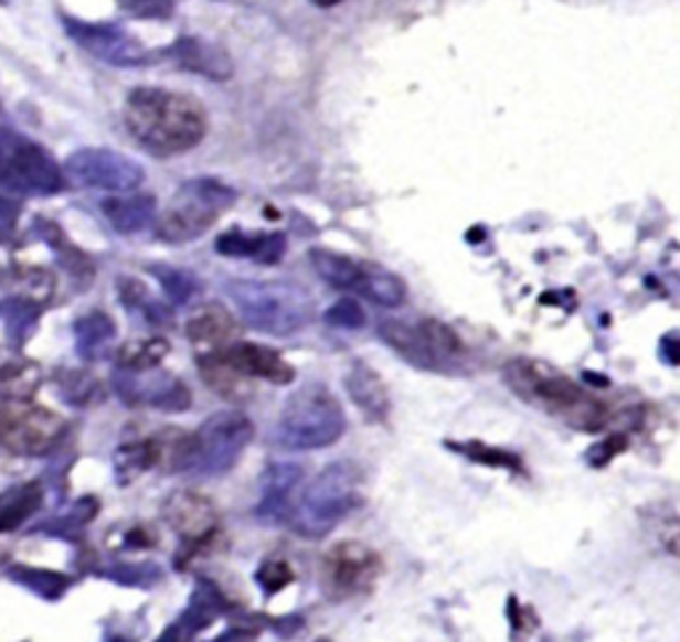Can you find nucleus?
Returning a JSON list of instances; mask_svg holds the SVG:
<instances>
[{
    "label": "nucleus",
    "mask_w": 680,
    "mask_h": 642,
    "mask_svg": "<svg viewBox=\"0 0 680 642\" xmlns=\"http://www.w3.org/2000/svg\"><path fill=\"white\" fill-rule=\"evenodd\" d=\"M170 54H173L176 64H179L181 69L208 77V81L224 83L234 75V62L232 56L226 54V49H221L219 43L205 41V38L200 35L179 38L173 49H170Z\"/></svg>",
    "instance_id": "obj_15"
},
{
    "label": "nucleus",
    "mask_w": 680,
    "mask_h": 642,
    "mask_svg": "<svg viewBox=\"0 0 680 642\" xmlns=\"http://www.w3.org/2000/svg\"><path fill=\"white\" fill-rule=\"evenodd\" d=\"M314 6H319V9H330V6H338L343 3V0H311Z\"/></svg>",
    "instance_id": "obj_42"
},
{
    "label": "nucleus",
    "mask_w": 680,
    "mask_h": 642,
    "mask_svg": "<svg viewBox=\"0 0 680 642\" xmlns=\"http://www.w3.org/2000/svg\"><path fill=\"white\" fill-rule=\"evenodd\" d=\"M381 574V558L362 542H340L325 555L322 581L332 600H349L368 592Z\"/></svg>",
    "instance_id": "obj_10"
},
{
    "label": "nucleus",
    "mask_w": 680,
    "mask_h": 642,
    "mask_svg": "<svg viewBox=\"0 0 680 642\" xmlns=\"http://www.w3.org/2000/svg\"><path fill=\"white\" fill-rule=\"evenodd\" d=\"M359 483L362 473L354 462L340 460L327 464L309 486L304 489L290 515V526L304 539H322L336 531L359 502Z\"/></svg>",
    "instance_id": "obj_4"
},
{
    "label": "nucleus",
    "mask_w": 680,
    "mask_h": 642,
    "mask_svg": "<svg viewBox=\"0 0 680 642\" xmlns=\"http://www.w3.org/2000/svg\"><path fill=\"white\" fill-rule=\"evenodd\" d=\"M346 393L351 396V402L357 404V409L362 411L370 422H383L391 415V396L385 388L383 377L378 375L372 366L364 362H354L351 370L343 377Z\"/></svg>",
    "instance_id": "obj_18"
},
{
    "label": "nucleus",
    "mask_w": 680,
    "mask_h": 642,
    "mask_svg": "<svg viewBox=\"0 0 680 642\" xmlns=\"http://www.w3.org/2000/svg\"><path fill=\"white\" fill-rule=\"evenodd\" d=\"M59 388H62V396L70 404L83 406L91 404V398L99 393V383L85 372H64V375H59Z\"/></svg>",
    "instance_id": "obj_34"
},
{
    "label": "nucleus",
    "mask_w": 680,
    "mask_h": 642,
    "mask_svg": "<svg viewBox=\"0 0 680 642\" xmlns=\"http://www.w3.org/2000/svg\"><path fill=\"white\" fill-rule=\"evenodd\" d=\"M104 218L117 234H139L157 218V200L152 194H117L102 202Z\"/></svg>",
    "instance_id": "obj_19"
},
{
    "label": "nucleus",
    "mask_w": 680,
    "mask_h": 642,
    "mask_svg": "<svg viewBox=\"0 0 680 642\" xmlns=\"http://www.w3.org/2000/svg\"><path fill=\"white\" fill-rule=\"evenodd\" d=\"M357 292L383 308H396L407 300V285L389 268L375 264H362V279H359Z\"/></svg>",
    "instance_id": "obj_24"
},
{
    "label": "nucleus",
    "mask_w": 680,
    "mask_h": 642,
    "mask_svg": "<svg viewBox=\"0 0 680 642\" xmlns=\"http://www.w3.org/2000/svg\"><path fill=\"white\" fill-rule=\"evenodd\" d=\"M62 434V419L41 406L17 404L0 411V443L14 454H43Z\"/></svg>",
    "instance_id": "obj_12"
},
{
    "label": "nucleus",
    "mask_w": 680,
    "mask_h": 642,
    "mask_svg": "<svg viewBox=\"0 0 680 642\" xmlns=\"http://www.w3.org/2000/svg\"><path fill=\"white\" fill-rule=\"evenodd\" d=\"M215 250L229 258H253L258 264L272 266L285 255V237L283 234H245L234 228V232L221 234Z\"/></svg>",
    "instance_id": "obj_20"
},
{
    "label": "nucleus",
    "mask_w": 680,
    "mask_h": 642,
    "mask_svg": "<svg viewBox=\"0 0 680 642\" xmlns=\"http://www.w3.org/2000/svg\"><path fill=\"white\" fill-rule=\"evenodd\" d=\"M0 186L19 194L49 196L64 189L62 165L38 141L22 133H0Z\"/></svg>",
    "instance_id": "obj_8"
},
{
    "label": "nucleus",
    "mask_w": 680,
    "mask_h": 642,
    "mask_svg": "<svg viewBox=\"0 0 680 642\" xmlns=\"http://www.w3.org/2000/svg\"><path fill=\"white\" fill-rule=\"evenodd\" d=\"M455 451H460L463 457H468V460L474 462H481V464H489V468H506V470H521V462L519 457L510 454V451H502V449H492L487 447V443H476V441H468V443H449Z\"/></svg>",
    "instance_id": "obj_33"
},
{
    "label": "nucleus",
    "mask_w": 680,
    "mask_h": 642,
    "mask_svg": "<svg viewBox=\"0 0 680 642\" xmlns=\"http://www.w3.org/2000/svg\"><path fill=\"white\" fill-rule=\"evenodd\" d=\"M378 335L383 338L385 345H391L404 362H410L412 366H421V370H439V364L434 362L431 351L425 349V340L421 335V327L404 324V321H383L378 327Z\"/></svg>",
    "instance_id": "obj_22"
},
{
    "label": "nucleus",
    "mask_w": 680,
    "mask_h": 642,
    "mask_svg": "<svg viewBox=\"0 0 680 642\" xmlns=\"http://www.w3.org/2000/svg\"><path fill=\"white\" fill-rule=\"evenodd\" d=\"M113 388L130 406H152L162 411H184L192 406V393L179 377L152 366V370H117Z\"/></svg>",
    "instance_id": "obj_11"
},
{
    "label": "nucleus",
    "mask_w": 680,
    "mask_h": 642,
    "mask_svg": "<svg viewBox=\"0 0 680 642\" xmlns=\"http://www.w3.org/2000/svg\"><path fill=\"white\" fill-rule=\"evenodd\" d=\"M187 335L194 345H200V349H211L213 353L226 349V345L232 343L234 335H237V321H234V317L224 306L213 303L200 308V311L189 319Z\"/></svg>",
    "instance_id": "obj_21"
},
{
    "label": "nucleus",
    "mask_w": 680,
    "mask_h": 642,
    "mask_svg": "<svg viewBox=\"0 0 680 642\" xmlns=\"http://www.w3.org/2000/svg\"><path fill=\"white\" fill-rule=\"evenodd\" d=\"M96 510H99V504L96 500H83L77 504H72V510L67 515L59 517V526H49V531H56V534H70V531L85 526V523H91V517L96 515Z\"/></svg>",
    "instance_id": "obj_38"
},
{
    "label": "nucleus",
    "mask_w": 680,
    "mask_h": 642,
    "mask_svg": "<svg viewBox=\"0 0 680 642\" xmlns=\"http://www.w3.org/2000/svg\"><path fill=\"white\" fill-rule=\"evenodd\" d=\"M117 335L115 321L102 311H88L75 321V345L83 359H99Z\"/></svg>",
    "instance_id": "obj_25"
},
{
    "label": "nucleus",
    "mask_w": 680,
    "mask_h": 642,
    "mask_svg": "<svg viewBox=\"0 0 680 642\" xmlns=\"http://www.w3.org/2000/svg\"><path fill=\"white\" fill-rule=\"evenodd\" d=\"M126 128L155 157H176L205 139L208 117L194 96L166 88H136L126 98Z\"/></svg>",
    "instance_id": "obj_1"
},
{
    "label": "nucleus",
    "mask_w": 680,
    "mask_h": 642,
    "mask_svg": "<svg viewBox=\"0 0 680 642\" xmlns=\"http://www.w3.org/2000/svg\"><path fill=\"white\" fill-rule=\"evenodd\" d=\"M64 181L77 189H102V192L128 194L144 181V168L115 149L85 147L67 157L62 165Z\"/></svg>",
    "instance_id": "obj_9"
},
{
    "label": "nucleus",
    "mask_w": 680,
    "mask_h": 642,
    "mask_svg": "<svg viewBox=\"0 0 680 642\" xmlns=\"http://www.w3.org/2000/svg\"><path fill=\"white\" fill-rule=\"evenodd\" d=\"M11 576L19 579V585L30 587L32 592L41 595L45 600H56L59 595L67 589V579L62 574L54 571H41V568H30V566H14L11 568Z\"/></svg>",
    "instance_id": "obj_32"
},
{
    "label": "nucleus",
    "mask_w": 680,
    "mask_h": 642,
    "mask_svg": "<svg viewBox=\"0 0 680 642\" xmlns=\"http://www.w3.org/2000/svg\"><path fill=\"white\" fill-rule=\"evenodd\" d=\"M38 306L28 298H9L0 303V319L6 321V332H9L11 343H24L30 332L38 324Z\"/></svg>",
    "instance_id": "obj_28"
},
{
    "label": "nucleus",
    "mask_w": 680,
    "mask_h": 642,
    "mask_svg": "<svg viewBox=\"0 0 680 642\" xmlns=\"http://www.w3.org/2000/svg\"><path fill=\"white\" fill-rule=\"evenodd\" d=\"M226 290L245 324L266 335H296L314 317L311 295L296 281L237 279L229 281Z\"/></svg>",
    "instance_id": "obj_3"
},
{
    "label": "nucleus",
    "mask_w": 680,
    "mask_h": 642,
    "mask_svg": "<svg viewBox=\"0 0 680 642\" xmlns=\"http://www.w3.org/2000/svg\"><path fill=\"white\" fill-rule=\"evenodd\" d=\"M166 517L176 534L184 536L187 542H205L215 531V507L205 496L192 494V491H179L166 502Z\"/></svg>",
    "instance_id": "obj_17"
},
{
    "label": "nucleus",
    "mask_w": 680,
    "mask_h": 642,
    "mask_svg": "<svg viewBox=\"0 0 680 642\" xmlns=\"http://www.w3.org/2000/svg\"><path fill=\"white\" fill-rule=\"evenodd\" d=\"M657 539L667 553L680 558V515L665 513L662 521L657 523Z\"/></svg>",
    "instance_id": "obj_40"
},
{
    "label": "nucleus",
    "mask_w": 680,
    "mask_h": 642,
    "mask_svg": "<svg viewBox=\"0 0 680 642\" xmlns=\"http://www.w3.org/2000/svg\"><path fill=\"white\" fill-rule=\"evenodd\" d=\"M152 274L157 281L162 285V290L176 306H187L189 300L198 298L200 292V281L192 277V274L184 271V268H170V266H152Z\"/></svg>",
    "instance_id": "obj_31"
},
{
    "label": "nucleus",
    "mask_w": 680,
    "mask_h": 642,
    "mask_svg": "<svg viewBox=\"0 0 680 642\" xmlns=\"http://www.w3.org/2000/svg\"><path fill=\"white\" fill-rule=\"evenodd\" d=\"M14 215H17L14 205H11L9 200H3V196H0V226H11V224H14Z\"/></svg>",
    "instance_id": "obj_41"
},
{
    "label": "nucleus",
    "mask_w": 680,
    "mask_h": 642,
    "mask_svg": "<svg viewBox=\"0 0 680 642\" xmlns=\"http://www.w3.org/2000/svg\"><path fill=\"white\" fill-rule=\"evenodd\" d=\"M304 481V468L296 462H274L261 478V500L255 504V515L264 523H283L293 515V494Z\"/></svg>",
    "instance_id": "obj_14"
},
{
    "label": "nucleus",
    "mask_w": 680,
    "mask_h": 642,
    "mask_svg": "<svg viewBox=\"0 0 680 642\" xmlns=\"http://www.w3.org/2000/svg\"><path fill=\"white\" fill-rule=\"evenodd\" d=\"M162 457L160 443L157 441H139V443H128V447L117 449L115 454V470L123 481H134L139 478L144 470L155 468L157 460Z\"/></svg>",
    "instance_id": "obj_27"
},
{
    "label": "nucleus",
    "mask_w": 680,
    "mask_h": 642,
    "mask_svg": "<svg viewBox=\"0 0 680 642\" xmlns=\"http://www.w3.org/2000/svg\"><path fill=\"white\" fill-rule=\"evenodd\" d=\"M117 6L134 19H152V22H166L176 9L173 0H117Z\"/></svg>",
    "instance_id": "obj_37"
},
{
    "label": "nucleus",
    "mask_w": 680,
    "mask_h": 642,
    "mask_svg": "<svg viewBox=\"0 0 680 642\" xmlns=\"http://www.w3.org/2000/svg\"><path fill=\"white\" fill-rule=\"evenodd\" d=\"M325 321L330 327H338V330H359V327H364V321H368V313H364V308L357 303V300L343 298L338 300L336 306L327 308Z\"/></svg>",
    "instance_id": "obj_35"
},
{
    "label": "nucleus",
    "mask_w": 680,
    "mask_h": 642,
    "mask_svg": "<svg viewBox=\"0 0 680 642\" xmlns=\"http://www.w3.org/2000/svg\"><path fill=\"white\" fill-rule=\"evenodd\" d=\"M421 335L425 340V349L431 351V356H434L436 364H447L453 362L457 353L463 351L460 338L455 335V330L449 324H444V321L436 319H425L421 321Z\"/></svg>",
    "instance_id": "obj_29"
},
{
    "label": "nucleus",
    "mask_w": 680,
    "mask_h": 642,
    "mask_svg": "<svg viewBox=\"0 0 680 642\" xmlns=\"http://www.w3.org/2000/svg\"><path fill=\"white\" fill-rule=\"evenodd\" d=\"M255 579H258V585L266 595H277V592H283V589L293 581V568L287 560L272 558L258 568Z\"/></svg>",
    "instance_id": "obj_36"
},
{
    "label": "nucleus",
    "mask_w": 680,
    "mask_h": 642,
    "mask_svg": "<svg viewBox=\"0 0 680 642\" xmlns=\"http://www.w3.org/2000/svg\"><path fill=\"white\" fill-rule=\"evenodd\" d=\"M62 24L67 28L72 41L104 64H113V67H139V64L155 62L152 51L144 49L130 32L120 30L117 24L77 22V19L72 17H64Z\"/></svg>",
    "instance_id": "obj_13"
},
{
    "label": "nucleus",
    "mask_w": 680,
    "mask_h": 642,
    "mask_svg": "<svg viewBox=\"0 0 680 642\" xmlns=\"http://www.w3.org/2000/svg\"><path fill=\"white\" fill-rule=\"evenodd\" d=\"M625 449H627V438L623 434H614L606 438V441L595 443V447L587 451V462H591L593 468H604L606 462H612L614 457L623 454Z\"/></svg>",
    "instance_id": "obj_39"
},
{
    "label": "nucleus",
    "mask_w": 680,
    "mask_h": 642,
    "mask_svg": "<svg viewBox=\"0 0 680 642\" xmlns=\"http://www.w3.org/2000/svg\"><path fill=\"white\" fill-rule=\"evenodd\" d=\"M309 260L314 271L319 274V279H325L327 285L338 287V290L357 292L359 279H362V264H359V260L336 250H327V247H314L309 253Z\"/></svg>",
    "instance_id": "obj_23"
},
{
    "label": "nucleus",
    "mask_w": 680,
    "mask_h": 642,
    "mask_svg": "<svg viewBox=\"0 0 680 642\" xmlns=\"http://www.w3.org/2000/svg\"><path fill=\"white\" fill-rule=\"evenodd\" d=\"M168 340L162 338H144L120 349V366L123 370H152L166 359Z\"/></svg>",
    "instance_id": "obj_30"
},
{
    "label": "nucleus",
    "mask_w": 680,
    "mask_h": 642,
    "mask_svg": "<svg viewBox=\"0 0 680 642\" xmlns=\"http://www.w3.org/2000/svg\"><path fill=\"white\" fill-rule=\"evenodd\" d=\"M346 430L343 406L332 396L325 385H306L298 393H293L290 402L285 404L279 415L277 438L279 447L293 451H309L332 447Z\"/></svg>",
    "instance_id": "obj_5"
},
{
    "label": "nucleus",
    "mask_w": 680,
    "mask_h": 642,
    "mask_svg": "<svg viewBox=\"0 0 680 642\" xmlns=\"http://www.w3.org/2000/svg\"><path fill=\"white\" fill-rule=\"evenodd\" d=\"M43 502V491L38 483H28V486H19L6 491L0 496V531H9L19 526L22 521L35 513Z\"/></svg>",
    "instance_id": "obj_26"
},
{
    "label": "nucleus",
    "mask_w": 680,
    "mask_h": 642,
    "mask_svg": "<svg viewBox=\"0 0 680 642\" xmlns=\"http://www.w3.org/2000/svg\"><path fill=\"white\" fill-rule=\"evenodd\" d=\"M219 353L234 366V370L240 372V375H245L247 379L261 377V379H269V383L287 385V383H293V377H296V370H293V366L287 364L277 351L266 349V345L232 343V345H226V349H221Z\"/></svg>",
    "instance_id": "obj_16"
},
{
    "label": "nucleus",
    "mask_w": 680,
    "mask_h": 642,
    "mask_svg": "<svg viewBox=\"0 0 680 642\" xmlns=\"http://www.w3.org/2000/svg\"><path fill=\"white\" fill-rule=\"evenodd\" d=\"M234 200H237L234 189L215 179L181 183L179 192L168 202L166 213L157 221V234L173 245L198 239L219 221L224 210L234 205Z\"/></svg>",
    "instance_id": "obj_7"
},
{
    "label": "nucleus",
    "mask_w": 680,
    "mask_h": 642,
    "mask_svg": "<svg viewBox=\"0 0 680 642\" xmlns=\"http://www.w3.org/2000/svg\"><path fill=\"white\" fill-rule=\"evenodd\" d=\"M502 379L521 402L582 434H598L609 422V409L598 398L582 390L564 372L538 359H513L502 370Z\"/></svg>",
    "instance_id": "obj_2"
},
{
    "label": "nucleus",
    "mask_w": 680,
    "mask_h": 642,
    "mask_svg": "<svg viewBox=\"0 0 680 642\" xmlns=\"http://www.w3.org/2000/svg\"><path fill=\"white\" fill-rule=\"evenodd\" d=\"M253 434V422L242 411H219L181 443L176 468L194 478L224 475L237 464Z\"/></svg>",
    "instance_id": "obj_6"
}]
</instances>
